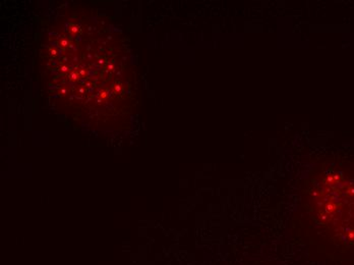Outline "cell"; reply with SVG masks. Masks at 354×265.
Masks as SVG:
<instances>
[{
    "label": "cell",
    "instance_id": "obj_1",
    "mask_svg": "<svg viewBox=\"0 0 354 265\" xmlns=\"http://www.w3.org/2000/svg\"><path fill=\"white\" fill-rule=\"evenodd\" d=\"M308 209L322 234L340 255L354 253V172L328 167L317 176Z\"/></svg>",
    "mask_w": 354,
    "mask_h": 265
}]
</instances>
